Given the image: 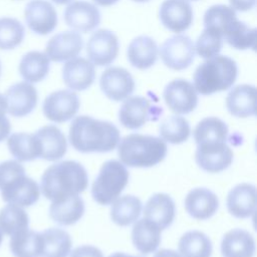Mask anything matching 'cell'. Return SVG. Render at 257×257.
<instances>
[{
  "label": "cell",
  "instance_id": "cell-1",
  "mask_svg": "<svg viewBox=\"0 0 257 257\" xmlns=\"http://www.w3.org/2000/svg\"><path fill=\"white\" fill-rule=\"evenodd\" d=\"M68 138L71 146L80 153H107L118 145L120 135L107 120L79 115L72 120Z\"/></svg>",
  "mask_w": 257,
  "mask_h": 257
},
{
  "label": "cell",
  "instance_id": "cell-2",
  "mask_svg": "<svg viewBox=\"0 0 257 257\" xmlns=\"http://www.w3.org/2000/svg\"><path fill=\"white\" fill-rule=\"evenodd\" d=\"M87 185L88 177L84 167L75 161H63L44 171L40 190L47 200L53 202L79 195Z\"/></svg>",
  "mask_w": 257,
  "mask_h": 257
},
{
  "label": "cell",
  "instance_id": "cell-3",
  "mask_svg": "<svg viewBox=\"0 0 257 257\" xmlns=\"http://www.w3.org/2000/svg\"><path fill=\"white\" fill-rule=\"evenodd\" d=\"M167 144L154 136L131 134L119 140L117 155L120 163L132 168H150L167 155Z\"/></svg>",
  "mask_w": 257,
  "mask_h": 257
},
{
  "label": "cell",
  "instance_id": "cell-4",
  "mask_svg": "<svg viewBox=\"0 0 257 257\" xmlns=\"http://www.w3.org/2000/svg\"><path fill=\"white\" fill-rule=\"evenodd\" d=\"M238 75L237 63L226 55H216L202 62L193 75L194 87L203 95L230 88Z\"/></svg>",
  "mask_w": 257,
  "mask_h": 257
},
{
  "label": "cell",
  "instance_id": "cell-5",
  "mask_svg": "<svg viewBox=\"0 0 257 257\" xmlns=\"http://www.w3.org/2000/svg\"><path fill=\"white\" fill-rule=\"evenodd\" d=\"M130 174L124 165L115 160L105 162L91 186V196L99 205L111 204L127 185Z\"/></svg>",
  "mask_w": 257,
  "mask_h": 257
},
{
  "label": "cell",
  "instance_id": "cell-6",
  "mask_svg": "<svg viewBox=\"0 0 257 257\" xmlns=\"http://www.w3.org/2000/svg\"><path fill=\"white\" fill-rule=\"evenodd\" d=\"M160 56L170 69L183 70L194 61V42L186 34H176L161 45Z\"/></svg>",
  "mask_w": 257,
  "mask_h": 257
},
{
  "label": "cell",
  "instance_id": "cell-7",
  "mask_svg": "<svg viewBox=\"0 0 257 257\" xmlns=\"http://www.w3.org/2000/svg\"><path fill=\"white\" fill-rule=\"evenodd\" d=\"M80 101L72 90L60 89L48 94L42 105L45 117L53 122L61 123L71 119L78 111Z\"/></svg>",
  "mask_w": 257,
  "mask_h": 257
},
{
  "label": "cell",
  "instance_id": "cell-8",
  "mask_svg": "<svg viewBox=\"0 0 257 257\" xmlns=\"http://www.w3.org/2000/svg\"><path fill=\"white\" fill-rule=\"evenodd\" d=\"M2 200L9 204L20 207H30L34 205L40 197L38 184L24 174H20L6 182L1 188Z\"/></svg>",
  "mask_w": 257,
  "mask_h": 257
},
{
  "label": "cell",
  "instance_id": "cell-9",
  "mask_svg": "<svg viewBox=\"0 0 257 257\" xmlns=\"http://www.w3.org/2000/svg\"><path fill=\"white\" fill-rule=\"evenodd\" d=\"M168 107L176 114L192 112L198 104V92L190 81L177 78L169 82L163 92Z\"/></svg>",
  "mask_w": 257,
  "mask_h": 257
},
{
  "label": "cell",
  "instance_id": "cell-10",
  "mask_svg": "<svg viewBox=\"0 0 257 257\" xmlns=\"http://www.w3.org/2000/svg\"><path fill=\"white\" fill-rule=\"evenodd\" d=\"M118 38L108 29H98L87 41L86 53L93 65L106 66L114 61L118 54Z\"/></svg>",
  "mask_w": 257,
  "mask_h": 257
},
{
  "label": "cell",
  "instance_id": "cell-11",
  "mask_svg": "<svg viewBox=\"0 0 257 257\" xmlns=\"http://www.w3.org/2000/svg\"><path fill=\"white\" fill-rule=\"evenodd\" d=\"M233 151L226 142L197 145L195 159L197 165L208 173H220L233 162Z\"/></svg>",
  "mask_w": 257,
  "mask_h": 257
},
{
  "label": "cell",
  "instance_id": "cell-12",
  "mask_svg": "<svg viewBox=\"0 0 257 257\" xmlns=\"http://www.w3.org/2000/svg\"><path fill=\"white\" fill-rule=\"evenodd\" d=\"M135 80L123 67L106 68L100 75L99 86L104 95L114 101L127 98L135 90Z\"/></svg>",
  "mask_w": 257,
  "mask_h": 257
},
{
  "label": "cell",
  "instance_id": "cell-13",
  "mask_svg": "<svg viewBox=\"0 0 257 257\" xmlns=\"http://www.w3.org/2000/svg\"><path fill=\"white\" fill-rule=\"evenodd\" d=\"M63 18L68 27L77 32H89L94 30L100 23L98 8L84 0L70 3L63 12Z\"/></svg>",
  "mask_w": 257,
  "mask_h": 257
},
{
  "label": "cell",
  "instance_id": "cell-14",
  "mask_svg": "<svg viewBox=\"0 0 257 257\" xmlns=\"http://www.w3.org/2000/svg\"><path fill=\"white\" fill-rule=\"evenodd\" d=\"M25 21L29 29L39 35L52 32L57 25V13L47 0H31L24 10Z\"/></svg>",
  "mask_w": 257,
  "mask_h": 257
},
{
  "label": "cell",
  "instance_id": "cell-15",
  "mask_svg": "<svg viewBox=\"0 0 257 257\" xmlns=\"http://www.w3.org/2000/svg\"><path fill=\"white\" fill-rule=\"evenodd\" d=\"M157 107L144 96H131L125 98L118 110L120 124L128 130L142 127L152 116L157 113Z\"/></svg>",
  "mask_w": 257,
  "mask_h": 257
},
{
  "label": "cell",
  "instance_id": "cell-16",
  "mask_svg": "<svg viewBox=\"0 0 257 257\" xmlns=\"http://www.w3.org/2000/svg\"><path fill=\"white\" fill-rule=\"evenodd\" d=\"M7 112L15 117H22L35 108L38 100L36 88L27 81L12 84L5 93Z\"/></svg>",
  "mask_w": 257,
  "mask_h": 257
},
{
  "label": "cell",
  "instance_id": "cell-17",
  "mask_svg": "<svg viewBox=\"0 0 257 257\" xmlns=\"http://www.w3.org/2000/svg\"><path fill=\"white\" fill-rule=\"evenodd\" d=\"M159 17L167 29L180 33L191 26L193 9L187 0H165L161 4Z\"/></svg>",
  "mask_w": 257,
  "mask_h": 257
},
{
  "label": "cell",
  "instance_id": "cell-18",
  "mask_svg": "<svg viewBox=\"0 0 257 257\" xmlns=\"http://www.w3.org/2000/svg\"><path fill=\"white\" fill-rule=\"evenodd\" d=\"M82 46V37L76 31H62L48 40L44 53L49 60L61 62L76 57Z\"/></svg>",
  "mask_w": 257,
  "mask_h": 257
},
{
  "label": "cell",
  "instance_id": "cell-19",
  "mask_svg": "<svg viewBox=\"0 0 257 257\" xmlns=\"http://www.w3.org/2000/svg\"><path fill=\"white\" fill-rule=\"evenodd\" d=\"M94 65L84 57H74L62 66V79L71 90H85L94 81Z\"/></svg>",
  "mask_w": 257,
  "mask_h": 257
},
{
  "label": "cell",
  "instance_id": "cell-20",
  "mask_svg": "<svg viewBox=\"0 0 257 257\" xmlns=\"http://www.w3.org/2000/svg\"><path fill=\"white\" fill-rule=\"evenodd\" d=\"M40 146V158L53 162L64 157L67 151V142L64 134L53 124H47L35 133Z\"/></svg>",
  "mask_w": 257,
  "mask_h": 257
},
{
  "label": "cell",
  "instance_id": "cell-21",
  "mask_svg": "<svg viewBox=\"0 0 257 257\" xmlns=\"http://www.w3.org/2000/svg\"><path fill=\"white\" fill-rule=\"evenodd\" d=\"M219 208L217 195L207 188H195L185 198L187 213L197 220L211 218Z\"/></svg>",
  "mask_w": 257,
  "mask_h": 257
},
{
  "label": "cell",
  "instance_id": "cell-22",
  "mask_svg": "<svg viewBox=\"0 0 257 257\" xmlns=\"http://www.w3.org/2000/svg\"><path fill=\"white\" fill-rule=\"evenodd\" d=\"M227 209L236 218L244 219L252 216L256 208V188L254 185L242 183L235 186L227 196Z\"/></svg>",
  "mask_w": 257,
  "mask_h": 257
},
{
  "label": "cell",
  "instance_id": "cell-23",
  "mask_svg": "<svg viewBox=\"0 0 257 257\" xmlns=\"http://www.w3.org/2000/svg\"><path fill=\"white\" fill-rule=\"evenodd\" d=\"M228 111L236 117H249L256 114V87L239 84L233 87L226 97Z\"/></svg>",
  "mask_w": 257,
  "mask_h": 257
},
{
  "label": "cell",
  "instance_id": "cell-24",
  "mask_svg": "<svg viewBox=\"0 0 257 257\" xmlns=\"http://www.w3.org/2000/svg\"><path fill=\"white\" fill-rule=\"evenodd\" d=\"M176 206L173 199L165 193L153 195L144 208V218L157 224L162 230L170 227L175 219Z\"/></svg>",
  "mask_w": 257,
  "mask_h": 257
},
{
  "label": "cell",
  "instance_id": "cell-25",
  "mask_svg": "<svg viewBox=\"0 0 257 257\" xmlns=\"http://www.w3.org/2000/svg\"><path fill=\"white\" fill-rule=\"evenodd\" d=\"M158 45L147 35H140L132 40L127 46L126 56L130 63L141 70L152 67L158 59Z\"/></svg>",
  "mask_w": 257,
  "mask_h": 257
},
{
  "label": "cell",
  "instance_id": "cell-26",
  "mask_svg": "<svg viewBox=\"0 0 257 257\" xmlns=\"http://www.w3.org/2000/svg\"><path fill=\"white\" fill-rule=\"evenodd\" d=\"M84 213V202L79 195L51 202L49 206L50 219L61 226L75 224Z\"/></svg>",
  "mask_w": 257,
  "mask_h": 257
},
{
  "label": "cell",
  "instance_id": "cell-27",
  "mask_svg": "<svg viewBox=\"0 0 257 257\" xmlns=\"http://www.w3.org/2000/svg\"><path fill=\"white\" fill-rule=\"evenodd\" d=\"M223 257H253L255 253V241L246 230L233 229L228 231L221 242Z\"/></svg>",
  "mask_w": 257,
  "mask_h": 257
},
{
  "label": "cell",
  "instance_id": "cell-28",
  "mask_svg": "<svg viewBox=\"0 0 257 257\" xmlns=\"http://www.w3.org/2000/svg\"><path fill=\"white\" fill-rule=\"evenodd\" d=\"M161 232L157 224L146 218L136 221L132 230L134 246L143 254L155 252L161 243Z\"/></svg>",
  "mask_w": 257,
  "mask_h": 257
},
{
  "label": "cell",
  "instance_id": "cell-29",
  "mask_svg": "<svg viewBox=\"0 0 257 257\" xmlns=\"http://www.w3.org/2000/svg\"><path fill=\"white\" fill-rule=\"evenodd\" d=\"M50 60L44 52L32 50L25 53L20 59L18 70L22 78L35 83L43 80L49 72Z\"/></svg>",
  "mask_w": 257,
  "mask_h": 257
},
{
  "label": "cell",
  "instance_id": "cell-30",
  "mask_svg": "<svg viewBox=\"0 0 257 257\" xmlns=\"http://www.w3.org/2000/svg\"><path fill=\"white\" fill-rule=\"evenodd\" d=\"M7 147L19 162H30L40 158V146L35 134L15 133L7 140Z\"/></svg>",
  "mask_w": 257,
  "mask_h": 257
},
{
  "label": "cell",
  "instance_id": "cell-31",
  "mask_svg": "<svg viewBox=\"0 0 257 257\" xmlns=\"http://www.w3.org/2000/svg\"><path fill=\"white\" fill-rule=\"evenodd\" d=\"M10 237L9 247L14 257H41V233L29 230L28 228Z\"/></svg>",
  "mask_w": 257,
  "mask_h": 257
},
{
  "label": "cell",
  "instance_id": "cell-32",
  "mask_svg": "<svg viewBox=\"0 0 257 257\" xmlns=\"http://www.w3.org/2000/svg\"><path fill=\"white\" fill-rule=\"evenodd\" d=\"M111 204L110 218L113 223L121 227L136 222L142 213V202L133 195L116 198Z\"/></svg>",
  "mask_w": 257,
  "mask_h": 257
},
{
  "label": "cell",
  "instance_id": "cell-33",
  "mask_svg": "<svg viewBox=\"0 0 257 257\" xmlns=\"http://www.w3.org/2000/svg\"><path fill=\"white\" fill-rule=\"evenodd\" d=\"M41 257H67L71 251L70 235L60 228H48L41 232Z\"/></svg>",
  "mask_w": 257,
  "mask_h": 257
},
{
  "label": "cell",
  "instance_id": "cell-34",
  "mask_svg": "<svg viewBox=\"0 0 257 257\" xmlns=\"http://www.w3.org/2000/svg\"><path fill=\"white\" fill-rule=\"evenodd\" d=\"M182 257H211L212 242L203 232L192 230L183 234L178 243Z\"/></svg>",
  "mask_w": 257,
  "mask_h": 257
},
{
  "label": "cell",
  "instance_id": "cell-35",
  "mask_svg": "<svg viewBox=\"0 0 257 257\" xmlns=\"http://www.w3.org/2000/svg\"><path fill=\"white\" fill-rule=\"evenodd\" d=\"M228 133V126L225 121L216 116H208L198 122L193 132V137L196 144L200 145L226 142Z\"/></svg>",
  "mask_w": 257,
  "mask_h": 257
},
{
  "label": "cell",
  "instance_id": "cell-36",
  "mask_svg": "<svg viewBox=\"0 0 257 257\" xmlns=\"http://www.w3.org/2000/svg\"><path fill=\"white\" fill-rule=\"evenodd\" d=\"M256 35V28L248 26L245 22L240 21L237 18L225 30L223 34V39H225V41L235 49H255Z\"/></svg>",
  "mask_w": 257,
  "mask_h": 257
},
{
  "label": "cell",
  "instance_id": "cell-37",
  "mask_svg": "<svg viewBox=\"0 0 257 257\" xmlns=\"http://www.w3.org/2000/svg\"><path fill=\"white\" fill-rule=\"evenodd\" d=\"M28 227L29 217L22 207L8 203L0 210V229L5 235L12 236Z\"/></svg>",
  "mask_w": 257,
  "mask_h": 257
},
{
  "label": "cell",
  "instance_id": "cell-38",
  "mask_svg": "<svg viewBox=\"0 0 257 257\" xmlns=\"http://www.w3.org/2000/svg\"><path fill=\"white\" fill-rule=\"evenodd\" d=\"M159 134L164 142L179 145L189 139L191 127L189 121L185 117L180 115H171L161 122Z\"/></svg>",
  "mask_w": 257,
  "mask_h": 257
},
{
  "label": "cell",
  "instance_id": "cell-39",
  "mask_svg": "<svg viewBox=\"0 0 257 257\" xmlns=\"http://www.w3.org/2000/svg\"><path fill=\"white\" fill-rule=\"evenodd\" d=\"M237 19L236 11L224 4H217L209 7L204 14V27L219 32L222 37L230 24Z\"/></svg>",
  "mask_w": 257,
  "mask_h": 257
},
{
  "label": "cell",
  "instance_id": "cell-40",
  "mask_svg": "<svg viewBox=\"0 0 257 257\" xmlns=\"http://www.w3.org/2000/svg\"><path fill=\"white\" fill-rule=\"evenodd\" d=\"M23 24L13 17L0 18V49L11 50L16 48L24 39Z\"/></svg>",
  "mask_w": 257,
  "mask_h": 257
},
{
  "label": "cell",
  "instance_id": "cell-41",
  "mask_svg": "<svg viewBox=\"0 0 257 257\" xmlns=\"http://www.w3.org/2000/svg\"><path fill=\"white\" fill-rule=\"evenodd\" d=\"M223 45L222 35L212 29L205 28L197 38L195 52L202 58H212L219 54Z\"/></svg>",
  "mask_w": 257,
  "mask_h": 257
},
{
  "label": "cell",
  "instance_id": "cell-42",
  "mask_svg": "<svg viewBox=\"0 0 257 257\" xmlns=\"http://www.w3.org/2000/svg\"><path fill=\"white\" fill-rule=\"evenodd\" d=\"M24 173V167L17 161L8 160L0 163V188L15 176Z\"/></svg>",
  "mask_w": 257,
  "mask_h": 257
},
{
  "label": "cell",
  "instance_id": "cell-43",
  "mask_svg": "<svg viewBox=\"0 0 257 257\" xmlns=\"http://www.w3.org/2000/svg\"><path fill=\"white\" fill-rule=\"evenodd\" d=\"M69 257H103V254L94 246L82 245L73 249Z\"/></svg>",
  "mask_w": 257,
  "mask_h": 257
},
{
  "label": "cell",
  "instance_id": "cell-44",
  "mask_svg": "<svg viewBox=\"0 0 257 257\" xmlns=\"http://www.w3.org/2000/svg\"><path fill=\"white\" fill-rule=\"evenodd\" d=\"M230 6L236 11H249L251 10L256 3V0H229Z\"/></svg>",
  "mask_w": 257,
  "mask_h": 257
},
{
  "label": "cell",
  "instance_id": "cell-45",
  "mask_svg": "<svg viewBox=\"0 0 257 257\" xmlns=\"http://www.w3.org/2000/svg\"><path fill=\"white\" fill-rule=\"evenodd\" d=\"M11 124L6 114H0V143L3 142L10 134Z\"/></svg>",
  "mask_w": 257,
  "mask_h": 257
},
{
  "label": "cell",
  "instance_id": "cell-46",
  "mask_svg": "<svg viewBox=\"0 0 257 257\" xmlns=\"http://www.w3.org/2000/svg\"><path fill=\"white\" fill-rule=\"evenodd\" d=\"M153 257H182L180 253L172 249H161L155 253Z\"/></svg>",
  "mask_w": 257,
  "mask_h": 257
},
{
  "label": "cell",
  "instance_id": "cell-47",
  "mask_svg": "<svg viewBox=\"0 0 257 257\" xmlns=\"http://www.w3.org/2000/svg\"><path fill=\"white\" fill-rule=\"evenodd\" d=\"M7 112V101L5 95L0 93V114H6Z\"/></svg>",
  "mask_w": 257,
  "mask_h": 257
},
{
  "label": "cell",
  "instance_id": "cell-48",
  "mask_svg": "<svg viewBox=\"0 0 257 257\" xmlns=\"http://www.w3.org/2000/svg\"><path fill=\"white\" fill-rule=\"evenodd\" d=\"M94 3H96L99 6H103V7H107V6H111L114 3H116L118 0H93Z\"/></svg>",
  "mask_w": 257,
  "mask_h": 257
},
{
  "label": "cell",
  "instance_id": "cell-49",
  "mask_svg": "<svg viewBox=\"0 0 257 257\" xmlns=\"http://www.w3.org/2000/svg\"><path fill=\"white\" fill-rule=\"evenodd\" d=\"M108 257H139V256H132V255H128V254H125L122 252H115V253L110 254Z\"/></svg>",
  "mask_w": 257,
  "mask_h": 257
},
{
  "label": "cell",
  "instance_id": "cell-50",
  "mask_svg": "<svg viewBox=\"0 0 257 257\" xmlns=\"http://www.w3.org/2000/svg\"><path fill=\"white\" fill-rule=\"evenodd\" d=\"M54 3L56 4H59V5H62V4H66V3H69L70 1L72 0H52Z\"/></svg>",
  "mask_w": 257,
  "mask_h": 257
},
{
  "label": "cell",
  "instance_id": "cell-51",
  "mask_svg": "<svg viewBox=\"0 0 257 257\" xmlns=\"http://www.w3.org/2000/svg\"><path fill=\"white\" fill-rule=\"evenodd\" d=\"M2 239H3V233H2V231H1V229H0V245H1V243H2Z\"/></svg>",
  "mask_w": 257,
  "mask_h": 257
},
{
  "label": "cell",
  "instance_id": "cell-52",
  "mask_svg": "<svg viewBox=\"0 0 257 257\" xmlns=\"http://www.w3.org/2000/svg\"><path fill=\"white\" fill-rule=\"evenodd\" d=\"M133 1L139 2V3H143V2H147V1H149V0H133Z\"/></svg>",
  "mask_w": 257,
  "mask_h": 257
},
{
  "label": "cell",
  "instance_id": "cell-53",
  "mask_svg": "<svg viewBox=\"0 0 257 257\" xmlns=\"http://www.w3.org/2000/svg\"><path fill=\"white\" fill-rule=\"evenodd\" d=\"M1 71H2V65H1V61H0V76H1Z\"/></svg>",
  "mask_w": 257,
  "mask_h": 257
},
{
  "label": "cell",
  "instance_id": "cell-54",
  "mask_svg": "<svg viewBox=\"0 0 257 257\" xmlns=\"http://www.w3.org/2000/svg\"><path fill=\"white\" fill-rule=\"evenodd\" d=\"M192 1H197V0H192Z\"/></svg>",
  "mask_w": 257,
  "mask_h": 257
}]
</instances>
